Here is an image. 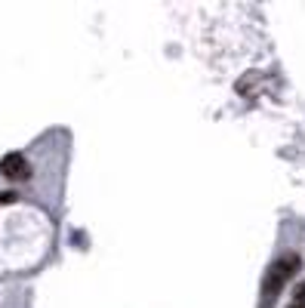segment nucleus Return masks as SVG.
I'll list each match as a JSON object with an SVG mask.
<instances>
[{"label": "nucleus", "instance_id": "obj_1", "mask_svg": "<svg viewBox=\"0 0 305 308\" xmlns=\"http://www.w3.org/2000/svg\"><path fill=\"white\" fill-rule=\"evenodd\" d=\"M296 271H299V256H296V253H290L287 259L275 262V265L268 268L265 281H262V299H259V308H275L281 290H284V284H287Z\"/></svg>", "mask_w": 305, "mask_h": 308}, {"label": "nucleus", "instance_id": "obj_2", "mask_svg": "<svg viewBox=\"0 0 305 308\" xmlns=\"http://www.w3.org/2000/svg\"><path fill=\"white\" fill-rule=\"evenodd\" d=\"M0 176H6V179H12V182H25V179L31 176V164L25 160V154L9 151V154L0 160Z\"/></svg>", "mask_w": 305, "mask_h": 308}, {"label": "nucleus", "instance_id": "obj_3", "mask_svg": "<svg viewBox=\"0 0 305 308\" xmlns=\"http://www.w3.org/2000/svg\"><path fill=\"white\" fill-rule=\"evenodd\" d=\"M19 201V194L15 191H0V207H6V204H15Z\"/></svg>", "mask_w": 305, "mask_h": 308}, {"label": "nucleus", "instance_id": "obj_4", "mask_svg": "<svg viewBox=\"0 0 305 308\" xmlns=\"http://www.w3.org/2000/svg\"><path fill=\"white\" fill-rule=\"evenodd\" d=\"M293 296H296V302H299V305H305V281L296 287V290H293Z\"/></svg>", "mask_w": 305, "mask_h": 308}, {"label": "nucleus", "instance_id": "obj_5", "mask_svg": "<svg viewBox=\"0 0 305 308\" xmlns=\"http://www.w3.org/2000/svg\"><path fill=\"white\" fill-rule=\"evenodd\" d=\"M287 308H305V305H299V302H293V305H287Z\"/></svg>", "mask_w": 305, "mask_h": 308}]
</instances>
